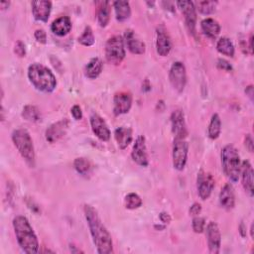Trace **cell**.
<instances>
[{
  "mask_svg": "<svg viewBox=\"0 0 254 254\" xmlns=\"http://www.w3.org/2000/svg\"><path fill=\"white\" fill-rule=\"evenodd\" d=\"M84 216L87 221L89 231L96 247V251L99 254H110L113 252V243L110 233L101 221L97 210L89 205L85 204L83 207Z\"/></svg>",
  "mask_w": 254,
  "mask_h": 254,
  "instance_id": "obj_1",
  "label": "cell"
},
{
  "mask_svg": "<svg viewBox=\"0 0 254 254\" xmlns=\"http://www.w3.org/2000/svg\"><path fill=\"white\" fill-rule=\"evenodd\" d=\"M13 228L21 249L29 254L39 251V242L29 220L23 215H17L13 219Z\"/></svg>",
  "mask_w": 254,
  "mask_h": 254,
  "instance_id": "obj_2",
  "label": "cell"
},
{
  "mask_svg": "<svg viewBox=\"0 0 254 254\" xmlns=\"http://www.w3.org/2000/svg\"><path fill=\"white\" fill-rule=\"evenodd\" d=\"M28 77L31 83L43 92H52L57 86L55 74L50 68L41 64H33L29 66Z\"/></svg>",
  "mask_w": 254,
  "mask_h": 254,
  "instance_id": "obj_3",
  "label": "cell"
},
{
  "mask_svg": "<svg viewBox=\"0 0 254 254\" xmlns=\"http://www.w3.org/2000/svg\"><path fill=\"white\" fill-rule=\"evenodd\" d=\"M221 163L222 169L226 177L233 183H236L240 176V156L237 149L228 144L223 147L221 151Z\"/></svg>",
  "mask_w": 254,
  "mask_h": 254,
  "instance_id": "obj_4",
  "label": "cell"
},
{
  "mask_svg": "<svg viewBox=\"0 0 254 254\" xmlns=\"http://www.w3.org/2000/svg\"><path fill=\"white\" fill-rule=\"evenodd\" d=\"M12 141L22 158L28 165H35V149L29 132L25 129H16L12 133Z\"/></svg>",
  "mask_w": 254,
  "mask_h": 254,
  "instance_id": "obj_5",
  "label": "cell"
},
{
  "mask_svg": "<svg viewBox=\"0 0 254 254\" xmlns=\"http://www.w3.org/2000/svg\"><path fill=\"white\" fill-rule=\"evenodd\" d=\"M105 58L108 63L118 65L125 58L124 42L121 36L115 35L109 38L105 44Z\"/></svg>",
  "mask_w": 254,
  "mask_h": 254,
  "instance_id": "obj_6",
  "label": "cell"
},
{
  "mask_svg": "<svg viewBox=\"0 0 254 254\" xmlns=\"http://www.w3.org/2000/svg\"><path fill=\"white\" fill-rule=\"evenodd\" d=\"M189 144L186 138H175L173 143V166L178 171H183L188 160Z\"/></svg>",
  "mask_w": 254,
  "mask_h": 254,
  "instance_id": "obj_7",
  "label": "cell"
},
{
  "mask_svg": "<svg viewBox=\"0 0 254 254\" xmlns=\"http://www.w3.org/2000/svg\"><path fill=\"white\" fill-rule=\"evenodd\" d=\"M169 79L175 90L182 92L187 83L186 66L181 62H175L169 71Z\"/></svg>",
  "mask_w": 254,
  "mask_h": 254,
  "instance_id": "obj_8",
  "label": "cell"
},
{
  "mask_svg": "<svg viewBox=\"0 0 254 254\" xmlns=\"http://www.w3.org/2000/svg\"><path fill=\"white\" fill-rule=\"evenodd\" d=\"M214 184H215L214 178L210 173L204 172L203 170H200L198 172L197 178H196V186H197L198 195L201 199L205 200L210 196L211 191L214 188Z\"/></svg>",
  "mask_w": 254,
  "mask_h": 254,
  "instance_id": "obj_9",
  "label": "cell"
},
{
  "mask_svg": "<svg viewBox=\"0 0 254 254\" xmlns=\"http://www.w3.org/2000/svg\"><path fill=\"white\" fill-rule=\"evenodd\" d=\"M178 7L181 9L184 17L186 26L190 33L195 34V24H196V9L192 1H178Z\"/></svg>",
  "mask_w": 254,
  "mask_h": 254,
  "instance_id": "obj_10",
  "label": "cell"
},
{
  "mask_svg": "<svg viewBox=\"0 0 254 254\" xmlns=\"http://www.w3.org/2000/svg\"><path fill=\"white\" fill-rule=\"evenodd\" d=\"M131 157L133 161L138 164L141 167H147L149 165V157L147 153V147H146V140L144 136L137 137L133 149L131 152Z\"/></svg>",
  "mask_w": 254,
  "mask_h": 254,
  "instance_id": "obj_11",
  "label": "cell"
},
{
  "mask_svg": "<svg viewBox=\"0 0 254 254\" xmlns=\"http://www.w3.org/2000/svg\"><path fill=\"white\" fill-rule=\"evenodd\" d=\"M206 237L207 245L210 253L217 254L220 250L221 245V234L219 227L216 222L210 221L206 226Z\"/></svg>",
  "mask_w": 254,
  "mask_h": 254,
  "instance_id": "obj_12",
  "label": "cell"
},
{
  "mask_svg": "<svg viewBox=\"0 0 254 254\" xmlns=\"http://www.w3.org/2000/svg\"><path fill=\"white\" fill-rule=\"evenodd\" d=\"M69 121L66 118H64L60 121H57L50 125L46 130V139L50 143H56L62 137H64L68 129Z\"/></svg>",
  "mask_w": 254,
  "mask_h": 254,
  "instance_id": "obj_13",
  "label": "cell"
},
{
  "mask_svg": "<svg viewBox=\"0 0 254 254\" xmlns=\"http://www.w3.org/2000/svg\"><path fill=\"white\" fill-rule=\"evenodd\" d=\"M113 112L115 115H121L129 112L132 106V95L127 91H120L115 93L113 98Z\"/></svg>",
  "mask_w": 254,
  "mask_h": 254,
  "instance_id": "obj_14",
  "label": "cell"
},
{
  "mask_svg": "<svg viewBox=\"0 0 254 254\" xmlns=\"http://www.w3.org/2000/svg\"><path fill=\"white\" fill-rule=\"evenodd\" d=\"M90 125L95 136L101 141H108L110 139V130L104 119L96 113L90 116Z\"/></svg>",
  "mask_w": 254,
  "mask_h": 254,
  "instance_id": "obj_15",
  "label": "cell"
},
{
  "mask_svg": "<svg viewBox=\"0 0 254 254\" xmlns=\"http://www.w3.org/2000/svg\"><path fill=\"white\" fill-rule=\"evenodd\" d=\"M156 33H157V37H156L157 53L162 57H166L169 55L172 49L171 38L168 34V31L163 26L158 27Z\"/></svg>",
  "mask_w": 254,
  "mask_h": 254,
  "instance_id": "obj_16",
  "label": "cell"
},
{
  "mask_svg": "<svg viewBox=\"0 0 254 254\" xmlns=\"http://www.w3.org/2000/svg\"><path fill=\"white\" fill-rule=\"evenodd\" d=\"M171 124L172 131L175 135V138H186L188 135L187 125L185 121V116L182 110L177 109L171 114Z\"/></svg>",
  "mask_w": 254,
  "mask_h": 254,
  "instance_id": "obj_17",
  "label": "cell"
},
{
  "mask_svg": "<svg viewBox=\"0 0 254 254\" xmlns=\"http://www.w3.org/2000/svg\"><path fill=\"white\" fill-rule=\"evenodd\" d=\"M32 13L34 18L37 21L47 22L49 20L51 10H52V2L48 0H38L33 1L31 3Z\"/></svg>",
  "mask_w": 254,
  "mask_h": 254,
  "instance_id": "obj_18",
  "label": "cell"
},
{
  "mask_svg": "<svg viewBox=\"0 0 254 254\" xmlns=\"http://www.w3.org/2000/svg\"><path fill=\"white\" fill-rule=\"evenodd\" d=\"M124 40L128 50L135 55H143L146 51L145 43L142 42L134 33L133 30L128 29L124 33Z\"/></svg>",
  "mask_w": 254,
  "mask_h": 254,
  "instance_id": "obj_19",
  "label": "cell"
},
{
  "mask_svg": "<svg viewBox=\"0 0 254 254\" xmlns=\"http://www.w3.org/2000/svg\"><path fill=\"white\" fill-rule=\"evenodd\" d=\"M240 175L242 178V186L245 191L250 195L253 196V168L249 161L245 160L241 163L240 168Z\"/></svg>",
  "mask_w": 254,
  "mask_h": 254,
  "instance_id": "obj_20",
  "label": "cell"
},
{
  "mask_svg": "<svg viewBox=\"0 0 254 254\" xmlns=\"http://www.w3.org/2000/svg\"><path fill=\"white\" fill-rule=\"evenodd\" d=\"M219 202L220 205L229 210L232 209L235 205V194L233 187L230 184H225L219 193Z\"/></svg>",
  "mask_w": 254,
  "mask_h": 254,
  "instance_id": "obj_21",
  "label": "cell"
},
{
  "mask_svg": "<svg viewBox=\"0 0 254 254\" xmlns=\"http://www.w3.org/2000/svg\"><path fill=\"white\" fill-rule=\"evenodd\" d=\"M51 30L59 37H64L71 30V21L67 16H61L56 19L52 25Z\"/></svg>",
  "mask_w": 254,
  "mask_h": 254,
  "instance_id": "obj_22",
  "label": "cell"
},
{
  "mask_svg": "<svg viewBox=\"0 0 254 254\" xmlns=\"http://www.w3.org/2000/svg\"><path fill=\"white\" fill-rule=\"evenodd\" d=\"M114 137L118 147L124 150L132 141V130L129 127H118L114 131Z\"/></svg>",
  "mask_w": 254,
  "mask_h": 254,
  "instance_id": "obj_23",
  "label": "cell"
},
{
  "mask_svg": "<svg viewBox=\"0 0 254 254\" xmlns=\"http://www.w3.org/2000/svg\"><path fill=\"white\" fill-rule=\"evenodd\" d=\"M201 30L205 36L210 39H215L220 32V25L212 18H205L200 23Z\"/></svg>",
  "mask_w": 254,
  "mask_h": 254,
  "instance_id": "obj_24",
  "label": "cell"
},
{
  "mask_svg": "<svg viewBox=\"0 0 254 254\" xmlns=\"http://www.w3.org/2000/svg\"><path fill=\"white\" fill-rule=\"evenodd\" d=\"M103 64L99 58H92L84 67V74L86 77L96 78L102 71Z\"/></svg>",
  "mask_w": 254,
  "mask_h": 254,
  "instance_id": "obj_25",
  "label": "cell"
},
{
  "mask_svg": "<svg viewBox=\"0 0 254 254\" xmlns=\"http://www.w3.org/2000/svg\"><path fill=\"white\" fill-rule=\"evenodd\" d=\"M113 8L115 10L116 19L120 22H123L131 16V8L128 1H114Z\"/></svg>",
  "mask_w": 254,
  "mask_h": 254,
  "instance_id": "obj_26",
  "label": "cell"
},
{
  "mask_svg": "<svg viewBox=\"0 0 254 254\" xmlns=\"http://www.w3.org/2000/svg\"><path fill=\"white\" fill-rule=\"evenodd\" d=\"M111 7L108 1L101 2L97 9V21L100 27H106L110 20Z\"/></svg>",
  "mask_w": 254,
  "mask_h": 254,
  "instance_id": "obj_27",
  "label": "cell"
},
{
  "mask_svg": "<svg viewBox=\"0 0 254 254\" xmlns=\"http://www.w3.org/2000/svg\"><path fill=\"white\" fill-rule=\"evenodd\" d=\"M216 50L227 57L232 58L234 56L235 53V49L234 46L232 44V42L230 41V39H228L227 37H221L216 44Z\"/></svg>",
  "mask_w": 254,
  "mask_h": 254,
  "instance_id": "obj_28",
  "label": "cell"
},
{
  "mask_svg": "<svg viewBox=\"0 0 254 254\" xmlns=\"http://www.w3.org/2000/svg\"><path fill=\"white\" fill-rule=\"evenodd\" d=\"M73 167H74L75 171L83 177L89 176L92 171V165H91L90 161L87 160L86 158H82V157L76 158L74 160Z\"/></svg>",
  "mask_w": 254,
  "mask_h": 254,
  "instance_id": "obj_29",
  "label": "cell"
},
{
  "mask_svg": "<svg viewBox=\"0 0 254 254\" xmlns=\"http://www.w3.org/2000/svg\"><path fill=\"white\" fill-rule=\"evenodd\" d=\"M22 116L25 120L30 121V122H38L42 118L40 109L37 106L31 105V104L24 106L23 111H22Z\"/></svg>",
  "mask_w": 254,
  "mask_h": 254,
  "instance_id": "obj_30",
  "label": "cell"
},
{
  "mask_svg": "<svg viewBox=\"0 0 254 254\" xmlns=\"http://www.w3.org/2000/svg\"><path fill=\"white\" fill-rule=\"evenodd\" d=\"M220 131H221L220 117L218 116V114L214 113L211 116V119H210V122H209V125H208V131H207L208 137L212 140H215V139L218 138V136L220 134Z\"/></svg>",
  "mask_w": 254,
  "mask_h": 254,
  "instance_id": "obj_31",
  "label": "cell"
},
{
  "mask_svg": "<svg viewBox=\"0 0 254 254\" xmlns=\"http://www.w3.org/2000/svg\"><path fill=\"white\" fill-rule=\"evenodd\" d=\"M194 3V7L195 9L198 10L199 13L203 14V15H208L211 14L215 11L217 2L216 1H198V2H193Z\"/></svg>",
  "mask_w": 254,
  "mask_h": 254,
  "instance_id": "obj_32",
  "label": "cell"
},
{
  "mask_svg": "<svg viewBox=\"0 0 254 254\" xmlns=\"http://www.w3.org/2000/svg\"><path fill=\"white\" fill-rule=\"evenodd\" d=\"M124 204L128 209H136L142 205V199L137 193L130 192L125 196Z\"/></svg>",
  "mask_w": 254,
  "mask_h": 254,
  "instance_id": "obj_33",
  "label": "cell"
},
{
  "mask_svg": "<svg viewBox=\"0 0 254 254\" xmlns=\"http://www.w3.org/2000/svg\"><path fill=\"white\" fill-rule=\"evenodd\" d=\"M78 43L85 47H90L94 44V36L91 28L89 26H86L84 28L83 33L80 37H78Z\"/></svg>",
  "mask_w": 254,
  "mask_h": 254,
  "instance_id": "obj_34",
  "label": "cell"
},
{
  "mask_svg": "<svg viewBox=\"0 0 254 254\" xmlns=\"http://www.w3.org/2000/svg\"><path fill=\"white\" fill-rule=\"evenodd\" d=\"M191 226H192V230L195 233H201L204 230V226H205V219L203 217H200L198 215L194 216L191 222Z\"/></svg>",
  "mask_w": 254,
  "mask_h": 254,
  "instance_id": "obj_35",
  "label": "cell"
},
{
  "mask_svg": "<svg viewBox=\"0 0 254 254\" xmlns=\"http://www.w3.org/2000/svg\"><path fill=\"white\" fill-rule=\"evenodd\" d=\"M14 53L19 57V58H23L26 56V47L25 44L22 41H17L15 46H14Z\"/></svg>",
  "mask_w": 254,
  "mask_h": 254,
  "instance_id": "obj_36",
  "label": "cell"
},
{
  "mask_svg": "<svg viewBox=\"0 0 254 254\" xmlns=\"http://www.w3.org/2000/svg\"><path fill=\"white\" fill-rule=\"evenodd\" d=\"M35 39L37 40V42H39L40 44H46L47 43V34L43 29H38L35 31L34 33Z\"/></svg>",
  "mask_w": 254,
  "mask_h": 254,
  "instance_id": "obj_37",
  "label": "cell"
},
{
  "mask_svg": "<svg viewBox=\"0 0 254 254\" xmlns=\"http://www.w3.org/2000/svg\"><path fill=\"white\" fill-rule=\"evenodd\" d=\"M216 64H217V67L220 68V69H223V70H226V71H231L232 70V65L226 60L219 59L217 61Z\"/></svg>",
  "mask_w": 254,
  "mask_h": 254,
  "instance_id": "obj_38",
  "label": "cell"
},
{
  "mask_svg": "<svg viewBox=\"0 0 254 254\" xmlns=\"http://www.w3.org/2000/svg\"><path fill=\"white\" fill-rule=\"evenodd\" d=\"M70 112H71L72 117L75 120H80L82 118V111H81V108L79 107V105H77V104L73 105L70 109Z\"/></svg>",
  "mask_w": 254,
  "mask_h": 254,
  "instance_id": "obj_39",
  "label": "cell"
},
{
  "mask_svg": "<svg viewBox=\"0 0 254 254\" xmlns=\"http://www.w3.org/2000/svg\"><path fill=\"white\" fill-rule=\"evenodd\" d=\"M200 211H201V205H200V203H198V202L192 203V205L190 207V210H189L190 214L192 215V216L198 215V214L200 213Z\"/></svg>",
  "mask_w": 254,
  "mask_h": 254,
  "instance_id": "obj_40",
  "label": "cell"
},
{
  "mask_svg": "<svg viewBox=\"0 0 254 254\" xmlns=\"http://www.w3.org/2000/svg\"><path fill=\"white\" fill-rule=\"evenodd\" d=\"M244 145L249 152H253V140L250 134H247L244 139Z\"/></svg>",
  "mask_w": 254,
  "mask_h": 254,
  "instance_id": "obj_41",
  "label": "cell"
},
{
  "mask_svg": "<svg viewBox=\"0 0 254 254\" xmlns=\"http://www.w3.org/2000/svg\"><path fill=\"white\" fill-rule=\"evenodd\" d=\"M159 217H160V220L165 223V224H168L171 222L172 220V217L171 215L168 213V212H165V211H162L160 214H159Z\"/></svg>",
  "mask_w": 254,
  "mask_h": 254,
  "instance_id": "obj_42",
  "label": "cell"
},
{
  "mask_svg": "<svg viewBox=\"0 0 254 254\" xmlns=\"http://www.w3.org/2000/svg\"><path fill=\"white\" fill-rule=\"evenodd\" d=\"M238 230H239V233L242 237H245L246 236V225L244 224L243 221L240 222L239 224V227H238Z\"/></svg>",
  "mask_w": 254,
  "mask_h": 254,
  "instance_id": "obj_43",
  "label": "cell"
},
{
  "mask_svg": "<svg viewBox=\"0 0 254 254\" xmlns=\"http://www.w3.org/2000/svg\"><path fill=\"white\" fill-rule=\"evenodd\" d=\"M245 93H246V95H248V97L251 100H253V85L247 86L246 89H245Z\"/></svg>",
  "mask_w": 254,
  "mask_h": 254,
  "instance_id": "obj_44",
  "label": "cell"
},
{
  "mask_svg": "<svg viewBox=\"0 0 254 254\" xmlns=\"http://www.w3.org/2000/svg\"><path fill=\"white\" fill-rule=\"evenodd\" d=\"M9 5H10V2H8V1H2V2L0 3V6H1L2 10H4V9L8 8V7H9Z\"/></svg>",
  "mask_w": 254,
  "mask_h": 254,
  "instance_id": "obj_45",
  "label": "cell"
},
{
  "mask_svg": "<svg viewBox=\"0 0 254 254\" xmlns=\"http://www.w3.org/2000/svg\"><path fill=\"white\" fill-rule=\"evenodd\" d=\"M250 232H251V237H253V224H251V228H250Z\"/></svg>",
  "mask_w": 254,
  "mask_h": 254,
  "instance_id": "obj_46",
  "label": "cell"
},
{
  "mask_svg": "<svg viewBox=\"0 0 254 254\" xmlns=\"http://www.w3.org/2000/svg\"><path fill=\"white\" fill-rule=\"evenodd\" d=\"M165 226H160V225H155V228H159V229H164Z\"/></svg>",
  "mask_w": 254,
  "mask_h": 254,
  "instance_id": "obj_47",
  "label": "cell"
}]
</instances>
